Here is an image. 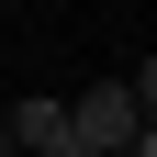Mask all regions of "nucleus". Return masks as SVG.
Here are the masks:
<instances>
[{"mask_svg":"<svg viewBox=\"0 0 157 157\" xmlns=\"http://www.w3.org/2000/svg\"><path fill=\"white\" fill-rule=\"evenodd\" d=\"M67 135H78V146H124V135H146V112H135L124 78H101V90H78V101H67Z\"/></svg>","mask_w":157,"mask_h":157,"instance_id":"obj_1","label":"nucleus"},{"mask_svg":"<svg viewBox=\"0 0 157 157\" xmlns=\"http://www.w3.org/2000/svg\"><path fill=\"white\" fill-rule=\"evenodd\" d=\"M0 135H11L23 157H56V135H67V101H11V112H0Z\"/></svg>","mask_w":157,"mask_h":157,"instance_id":"obj_2","label":"nucleus"},{"mask_svg":"<svg viewBox=\"0 0 157 157\" xmlns=\"http://www.w3.org/2000/svg\"><path fill=\"white\" fill-rule=\"evenodd\" d=\"M56 157H112V146H78V135H56Z\"/></svg>","mask_w":157,"mask_h":157,"instance_id":"obj_3","label":"nucleus"},{"mask_svg":"<svg viewBox=\"0 0 157 157\" xmlns=\"http://www.w3.org/2000/svg\"><path fill=\"white\" fill-rule=\"evenodd\" d=\"M0 157H23V146H11V135H0Z\"/></svg>","mask_w":157,"mask_h":157,"instance_id":"obj_4","label":"nucleus"}]
</instances>
